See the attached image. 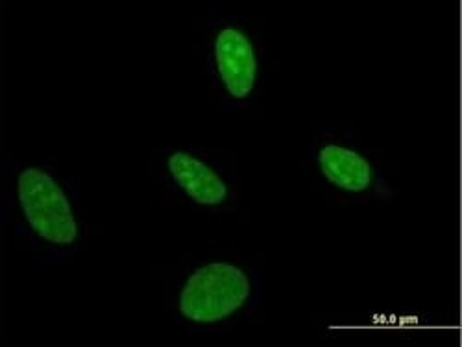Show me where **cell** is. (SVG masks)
<instances>
[{
    "mask_svg": "<svg viewBox=\"0 0 462 347\" xmlns=\"http://www.w3.org/2000/svg\"><path fill=\"white\" fill-rule=\"evenodd\" d=\"M3 224L17 251L35 266H58L89 250L86 192L60 161L23 148H3Z\"/></svg>",
    "mask_w": 462,
    "mask_h": 347,
    "instance_id": "obj_1",
    "label": "cell"
},
{
    "mask_svg": "<svg viewBox=\"0 0 462 347\" xmlns=\"http://www.w3.org/2000/svg\"><path fill=\"white\" fill-rule=\"evenodd\" d=\"M195 54L206 84L209 117L264 119L271 56L263 17L208 3L192 19Z\"/></svg>",
    "mask_w": 462,
    "mask_h": 347,
    "instance_id": "obj_2",
    "label": "cell"
},
{
    "mask_svg": "<svg viewBox=\"0 0 462 347\" xmlns=\"http://www.w3.org/2000/svg\"><path fill=\"white\" fill-rule=\"evenodd\" d=\"M165 311L187 333H226L248 325L263 305L264 274L255 255L181 253L152 269Z\"/></svg>",
    "mask_w": 462,
    "mask_h": 347,
    "instance_id": "obj_3",
    "label": "cell"
},
{
    "mask_svg": "<svg viewBox=\"0 0 462 347\" xmlns=\"http://www.w3.org/2000/svg\"><path fill=\"white\" fill-rule=\"evenodd\" d=\"M311 190L338 204H393L398 185L352 119H315L300 156Z\"/></svg>",
    "mask_w": 462,
    "mask_h": 347,
    "instance_id": "obj_4",
    "label": "cell"
},
{
    "mask_svg": "<svg viewBox=\"0 0 462 347\" xmlns=\"http://www.w3.org/2000/svg\"><path fill=\"white\" fill-rule=\"evenodd\" d=\"M148 176L171 205L209 218L245 213L237 146H167L150 156Z\"/></svg>",
    "mask_w": 462,
    "mask_h": 347,
    "instance_id": "obj_5",
    "label": "cell"
}]
</instances>
